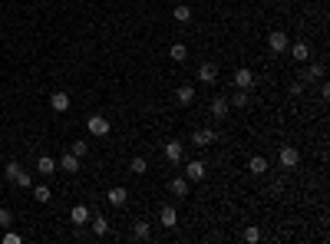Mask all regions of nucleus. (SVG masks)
Returning <instances> with one entry per match:
<instances>
[{
    "instance_id": "c756f323",
    "label": "nucleus",
    "mask_w": 330,
    "mask_h": 244,
    "mask_svg": "<svg viewBox=\"0 0 330 244\" xmlns=\"http://www.w3.org/2000/svg\"><path fill=\"white\" fill-rule=\"evenodd\" d=\"M244 241H248V244L261 241V228H244Z\"/></svg>"
},
{
    "instance_id": "7ed1b4c3",
    "label": "nucleus",
    "mask_w": 330,
    "mask_h": 244,
    "mask_svg": "<svg viewBox=\"0 0 330 244\" xmlns=\"http://www.w3.org/2000/svg\"><path fill=\"white\" fill-rule=\"evenodd\" d=\"M324 79V63H307L304 69H300V83L304 86H314V83Z\"/></svg>"
},
{
    "instance_id": "5701e85b",
    "label": "nucleus",
    "mask_w": 330,
    "mask_h": 244,
    "mask_svg": "<svg viewBox=\"0 0 330 244\" xmlns=\"http://www.w3.org/2000/svg\"><path fill=\"white\" fill-rule=\"evenodd\" d=\"M33 192V201H40V205H46V201L53 198V192H50V185H33L30 188Z\"/></svg>"
},
{
    "instance_id": "ddd939ff",
    "label": "nucleus",
    "mask_w": 330,
    "mask_h": 244,
    "mask_svg": "<svg viewBox=\"0 0 330 244\" xmlns=\"http://www.w3.org/2000/svg\"><path fill=\"white\" fill-rule=\"evenodd\" d=\"M37 172L50 178L53 172H60V165H56V158H50V155H40V158H37Z\"/></svg>"
},
{
    "instance_id": "2f4dec72",
    "label": "nucleus",
    "mask_w": 330,
    "mask_h": 244,
    "mask_svg": "<svg viewBox=\"0 0 330 244\" xmlns=\"http://www.w3.org/2000/svg\"><path fill=\"white\" fill-rule=\"evenodd\" d=\"M10 221H13L10 208H0V228H10Z\"/></svg>"
},
{
    "instance_id": "b1692460",
    "label": "nucleus",
    "mask_w": 330,
    "mask_h": 244,
    "mask_svg": "<svg viewBox=\"0 0 330 244\" xmlns=\"http://www.w3.org/2000/svg\"><path fill=\"white\" fill-rule=\"evenodd\" d=\"M129 172L132 175H145V172H149V162H145V155H136L129 162Z\"/></svg>"
},
{
    "instance_id": "0eeeda50",
    "label": "nucleus",
    "mask_w": 330,
    "mask_h": 244,
    "mask_svg": "<svg viewBox=\"0 0 330 244\" xmlns=\"http://www.w3.org/2000/svg\"><path fill=\"white\" fill-rule=\"evenodd\" d=\"M106 201L112 208H125V201H129V192H125L122 185H116V188H109L106 192Z\"/></svg>"
},
{
    "instance_id": "f3484780",
    "label": "nucleus",
    "mask_w": 330,
    "mask_h": 244,
    "mask_svg": "<svg viewBox=\"0 0 330 244\" xmlns=\"http://www.w3.org/2000/svg\"><path fill=\"white\" fill-rule=\"evenodd\" d=\"M56 165H60L63 172H80V155H73V152H66V155H63V158H60V162H56Z\"/></svg>"
},
{
    "instance_id": "1a4fd4ad",
    "label": "nucleus",
    "mask_w": 330,
    "mask_h": 244,
    "mask_svg": "<svg viewBox=\"0 0 330 244\" xmlns=\"http://www.w3.org/2000/svg\"><path fill=\"white\" fill-rule=\"evenodd\" d=\"M50 109H53V113H66V109H69V93H66V89H56V93L50 96Z\"/></svg>"
},
{
    "instance_id": "20e7f679",
    "label": "nucleus",
    "mask_w": 330,
    "mask_h": 244,
    "mask_svg": "<svg viewBox=\"0 0 330 244\" xmlns=\"http://www.w3.org/2000/svg\"><path fill=\"white\" fill-rule=\"evenodd\" d=\"M198 83L215 86V83H218V63H201L198 66Z\"/></svg>"
},
{
    "instance_id": "412c9836",
    "label": "nucleus",
    "mask_w": 330,
    "mask_h": 244,
    "mask_svg": "<svg viewBox=\"0 0 330 244\" xmlns=\"http://www.w3.org/2000/svg\"><path fill=\"white\" fill-rule=\"evenodd\" d=\"M172 17H175V23H188V20H192V7L175 4V7H172Z\"/></svg>"
},
{
    "instance_id": "6e6552de",
    "label": "nucleus",
    "mask_w": 330,
    "mask_h": 244,
    "mask_svg": "<svg viewBox=\"0 0 330 244\" xmlns=\"http://www.w3.org/2000/svg\"><path fill=\"white\" fill-rule=\"evenodd\" d=\"M192 142L198 145V149H205V145H212V142H218V132L215 129H195V135H192Z\"/></svg>"
},
{
    "instance_id": "6ab92c4d",
    "label": "nucleus",
    "mask_w": 330,
    "mask_h": 244,
    "mask_svg": "<svg viewBox=\"0 0 330 244\" xmlns=\"http://www.w3.org/2000/svg\"><path fill=\"white\" fill-rule=\"evenodd\" d=\"M175 99H179V106H192L195 102V86H179Z\"/></svg>"
},
{
    "instance_id": "f257e3e1",
    "label": "nucleus",
    "mask_w": 330,
    "mask_h": 244,
    "mask_svg": "<svg viewBox=\"0 0 330 244\" xmlns=\"http://www.w3.org/2000/svg\"><path fill=\"white\" fill-rule=\"evenodd\" d=\"M86 129H89V135L106 139L109 132H112V122L106 119V116H89V119H86Z\"/></svg>"
},
{
    "instance_id": "cd10ccee",
    "label": "nucleus",
    "mask_w": 330,
    "mask_h": 244,
    "mask_svg": "<svg viewBox=\"0 0 330 244\" xmlns=\"http://www.w3.org/2000/svg\"><path fill=\"white\" fill-rule=\"evenodd\" d=\"M17 175H20V162H7L4 165V178H7V182H13Z\"/></svg>"
},
{
    "instance_id": "c9c22d12",
    "label": "nucleus",
    "mask_w": 330,
    "mask_h": 244,
    "mask_svg": "<svg viewBox=\"0 0 330 244\" xmlns=\"http://www.w3.org/2000/svg\"><path fill=\"white\" fill-rule=\"evenodd\" d=\"M168 4H179V0H168Z\"/></svg>"
},
{
    "instance_id": "9d476101",
    "label": "nucleus",
    "mask_w": 330,
    "mask_h": 244,
    "mask_svg": "<svg viewBox=\"0 0 330 244\" xmlns=\"http://www.w3.org/2000/svg\"><path fill=\"white\" fill-rule=\"evenodd\" d=\"M287 46H291V40H287L281 30H274V33L268 37V50H271V53H284Z\"/></svg>"
},
{
    "instance_id": "4be33fe9",
    "label": "nucleus",
    "mask_w": 330,
    "mask_h": 244,
    "mask_svg": "<svg viewBox=\"0 0 330 244\" xmlns=\"http://www.w3.org/2000/svg\"><path fill=\"white\" fill-rule=\"evenodd\" d=\"M248 172H251V175H264V172H268V158H264V155H255L248 162Z\"/></svg>"
},
{
    "instance_id": "f8f14e48",
    "label": "nucleus",
    "mask_w": 330,
    "mask_h": 244,
    "mask_svg": "<svg viewBox=\"0 0 330 244\" xmlns=\"http://www.w3.org/2000/svg\"><path fill=\"white\" fill-rule=\"evenodd\" d=\"M228 113H231V102L224 99V96H215L212 99V116L215 119H228Z\"/></svg>"
},
{
    "instance_id": "2eb2a0df",
    "label": "nucleus",
    "mask_w": 330,
    "mask_h": 244,
    "mask_svg": "<svg viewBox=\"0 0 330 244\" xmlns=\"http://www.w3.org/2000/svg\"><path fill=\"white\" fill-rule=\"evenodd\" d=\"M168 192H172V195H179V198H188V178H185V175L172 178V182H168Z\"/></svg>"
},
{
    "instance_id": "aec40b11",
    "label": "nucleus",
    "mask_w": 330,
    "mask_h": 244,
    "mask_svg": "<svg viewBox=\"0 0 330 244\" xmlns=\"http://www.w3.org/2000/svg\"><path fill=\"white\" fill-rule=\"evenodd\" d=\"M182 155H185L182 142H165V158L168 162H182Z\"/></svg>"
},
{
    "instance_id": "dca6fc26",
    "label": "nucleus",
    "mask_w": 330,
    "mask_h": 244,
    "mask_svg": "<svg viewBox=\"0 0 330 244\" xmlns=\"http://www.w3.org/2000/svg\"><path fill=\"white\" fill-rule=\"evenodd\" d=\"M89 225H93V234H96V238L109 234V218H106V214H96V218H89Z\"/></svg>"
},
{
    "instance_id": "bb28decb",
    "label": "nucleus",
    "mask_w": 330,
    "mask_h": 244,
    "mask_svg": "<svg viewBox=\"0 0 330 244\" xmlns=\"http://www.w3.org/2000/svg\"><path fill=\"white\" fill-rule=\"evenodd\" d=\"M168 57H172L175 63H182V60L188 57V46L185 43H172V46H168Z\"/></svg>"
},
{
    "instance_id": "423d86ee",
    "label": "nucleus",
    "mask_w": 330,
    "mask_h": 244,
    "mask_svg": "<svg viewBox=\"0 0 330 244\" xmlns=\"http://www.w3.org/2000/svg\"><path fill=\"white\" fill-rule=\"evenodd\" d=\"M205 175H208V169H205V162H198V158L185 165V178L188 182H205Z\"/></svg>"
},
{
    "instance_id": "473e14b6",
    "label": "nucleus",
    "mask_w": 330,
    "mask_h": 244,
    "mask_svg": "<svg viewBox=\"0 0 330 244\" xmlns=\"http://www.w3.org/2000/svg\"><path fill=\"white\" fill-rule=\"evenodd\" d=\"M20 241H23V238H20L17 231H7V234H4V244H20Z\"/></svg>"
},
{
    "instance_id": "a211bd4d",
    "label": "nucleus",
    "mask_w": 330,
    "mask_h": 244,
    "mask_svg": "<svg viewBox=\"0 0 330 244\" xmlns=\"http://www.w3.org/2000/svg\"><path fill=\"white\" fill-rule=\"evenodd\" d=\"M291 57L297 60V63H307V60H311V46H307L304 40H300V43H294V46H291Z\"/></svg>"
},
{
    "instance_id": "c85d7f7f",
    "label": "nucleus",
    "mask_w": 330,
    "mask_h": 244,
    "mask_svg": "<svg viewBox=\"0 0 330 244\" xmlns=\"http://www.w3.org/2000/svg\"><path fill=\"white\" fill-rule=\"evenodd\" d=\"M13 185H17V188H33V178H30V172H23V169H20V175L13 178Z\"/></svg>"
},
{
    "instance_id": "7c9ffc66",
    "label": "nucleus",
    "mask_w": 330,
    "mask_h": 244,
    "mask_svg": "<svg viewBox=\"0 0 330 244\" xmlns=\"http://www.w3.org/2000/svg\"><path fill=\"white\" fill-rule=\"evenodd\" d=\"M69 152H73V155H86V152H89V142H80V139H76V142H73V149H69Z\"/></svg>"
},
{
    "instance_id": "9b49d317",
    "label": "nucleus",
    "mask_w": 330,
    "mask_h": 244,
    "mask_svg": "<svg viewBox=\"0 0 330 244\" xmlns=\"http://www.w3.org/2000/svg\"><path fill=\"white\" fill-rule=\"evenodd\" d=\"M159 225L162 228H175L179 225V211H175V205H162V211H159Z\"/></svg>"
},
{
    "instance_id": "4468645a",
    "label": "nucleus",
    "mask_w": 330,
    "mask_h": 244,
    "mask_svg": "<svg viewBox=\"0 0 330 244\" xmlns=\"http://www.w3.org/2000/svg\"><path fill=\"white\" fill-rule=\"evenodd\" d=\"M69 221H73V228H83L89 221V208L86 205H73V211H69Z\"/></svg>"
},
{
    "instance_id": "393cba45",
    "label": "nucleus",
    "mask_w": 330,
    "mask_h": 244,
    "mask_svg": "<svg viewBox=\"0 0 330 244\" xmlns=\"http://www.w3.org/2000/svg\"><path fill=\"white\" fill-rule=\"evenodd\" d=\"M152 234V228H149V221H136V228H132V238L136 241H145Z\"/></svg>"
},
{
    "instance_id": "a878e982",
    "label": "nucleus",
    "mask_w": 330,
    "mask_h": 244,
    "mask_svg": "<svg viewBox=\"0 0 330 244\" xmlns=\"http://www.w3.org/2000/svg\"><path fill=\"white\" fill-rule=\"evenodd\" d=\"M231 106H235V109H244V106H248V102H251V96H248V89H238V93L235 96H231Z\"/></svg>"
},
{
    "instance_id": "f704fd0d",
    "label": "nucleus",
    "mask_w": 330,
    "mask_h": 244,
    "mask_svg": "<svg viewBox=\"0 0 330 244\" xmlns=\"http://www.w3.org/2000/svg\"><path fill=\"white\" fill-rule=\"evenodd\" d=\"M317 89H320V96H324V99H330V83L320 79V83H317Z\"/></svg>"
},
{
    "instance_id": "72a5a7b5",
    "label": "nucleus",
    "mask_w": 330,
    "mask_h": 244,
    "mask_svg": "<svg viewBox=\"0 0 330 244\" xmlns=\"http://www.w3.org/2000/svg\"><path fill=\"white\" fill-rule=\"evenodd\" d=\"M304 89H307V86H304V83H300V79H294V83H291V96H300V93H304Z\"/></svg>"
},
{
    "instance_id": "f03ea898",
    "label": "nucleus",
    "mask_w": 330,
    "mask_h": 244,
    "mask_svg": "<svg viewBox=\"0 0 330 244\" xmlns=\"http://www.w3.org/2000/svg\"><path fill=\"white\" fill-rule=\"evenodd\" d=\"M277 162H281V169H297L300 165V152L294 149V145H281V152H277Z\"/></svg>"
},
{
    "instance_id": "39448f33",
    "label": "nucleus",
    "mask_w": 330,
    "mask_h": 244,
    "mask_svg": "<svg viewBox=\"0 0 330 244\" xmlns=\"http://www.w3.org/2000/svg\"><path fill=\"white\" fill-rule=\"evenodd\" d=\"M255 79H258V76H255V69L241 66V69L235 73V79H231V83H235V89H251V86H255Z\"/></svg>"
}]
</instances>
